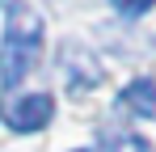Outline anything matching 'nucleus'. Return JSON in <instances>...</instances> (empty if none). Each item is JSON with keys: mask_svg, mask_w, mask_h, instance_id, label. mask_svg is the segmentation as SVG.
I'll list each match as a JSON object with an SVG mask.
<instances>
[{"mask_svg": "<svg viewBox=\"0 0 156 152\" xmlns=\"http://www.w3.org/2000/svg\"><path fill=\"white\" fill-rule=\"evenodd\" d=\"M4 4H9V21H4V42H0V85L13 89L38 68L47 25L21 0H4Z\"/></svg>", "mask_w": 156, "mask_h": 152, "instance_id": "f257e3e1", "label": "nucleus"}, {"mask_svg": "<svg viewBox=\"0 0 156 152\" xmlns=\"http://www.w3.org/2000/svg\"><path fill=\"white\" fill-rule=\"evenodd\" d=\"M59 68H63V80H68V89H72L76 97L101 85V63H97V55H93V51H84V47H76V42H68V47H63Z\"/></svg>", "mask_w": 156, "mask_h": 152, "instance_id": "f03ea898", "label": "nucleus"}, {"mask_svg": "<svg viewBox=\"0 0 156 152\" xmlns=\"http://www.w3.org/2000/svg\"><path fill=\"white\" fill-rule=\"evenodd\" d=\"M51 114H55V97L51 93H30V97H21L17 106L4 110V118H9L13 131H42L51 123Z\"/></svg>", "mask_w": 156, "mask_h": 152, "instance_id": "7ed1b4c3", "label": "nucleus"}, {"mask_svg": "<svg viewBox=\"0 0 156 152\" xmlns=\"http://www.w3.org/2000/svg\"><path fill=\"white\" fill-rule=\"evenodd\" d=\"M118 106H122L127 114H135V118H152L156 114V80H148V76L131 80L127 89L118 93Z\"/></svg>", "mask_w": 156, "mask_h": 152, "instance_id": "20e7f679", "label": "nucleus"}, {"mask_svg": "<svg viewBox=\"0 0 156 152\" xmlns=\"http://www.w3.org/2000/svg\"><path fill=\"white\" fill-rule=\"evenodd\" d=\"M101 152H152V144L135 131H114V135L101 139Z\"/></svg>", "mask_w": 156, "mask_h": 152, "instance_id": "39448f33", "label": "nucleus"}, {"mask_svg": "<svg viewBox=\"0 0 156 152\" xmlns=\"http://www.w3.org/2000/svg\"><path fill=\"white\" fill-rule=\"evenodd\" d=\"M114 4V13H122V17H144V13H152L156 0H110Z\"/></svg>", "mask_w": 156, "mask_h": 152, "instance_id": "423d86ee", "label": "nucleus"}]
</instances>
